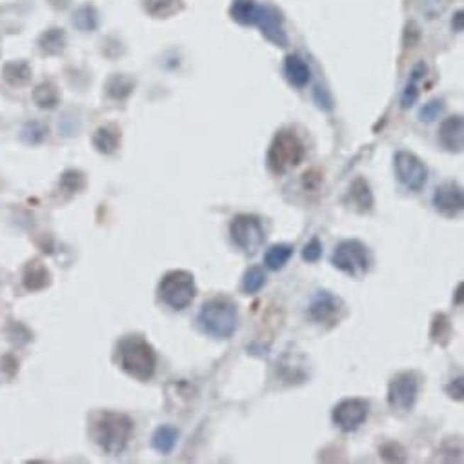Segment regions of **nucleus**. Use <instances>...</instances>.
<instances>
[{"label":"nucleus","mask_w":464,"mask_h":464,"mask_svg":"<svg viewBox=\"0 0 464 464\" xmlns=\"http://www.w3.org/2000/svg\"><path fill=\"white\" fill-rule=\"evenodd\" d=\"M381 455L386 460H404V450L399 444L388 443L381 448Z\"/></svg>","instance_id":"obj_36"},{"label":"nucleus","mask_w":464,"mask_h":464,"mask_svg":"<svg viewBox=\"0 0 464 464\" xmlns=\"http://www.w3.org/2000/svg\"><path fill=\"white\" fill-rule=\"evenodd\" d=\"M463 302V285L457 286V304H460Z\"/></svg>","instance_id":"obj_41"},{"label":"nucleus","mask_w":464,"mask_h":464,"mask_svg":"<svg viewBox=\"0 0 464 464\" xmlns=\"http://www.w3.org/2000/svg\"><path fill=\"white\" fill-rule=\"evenodd\" d=\"M48 133V128L42 122H28L24 126V130H22V138H24V143L28 144H38L44 140Z\"/></svg>","instance_id":"obj_31"},{"label":"nucleus","mask_w":464,"mask_h":464,"mask_svg":"<svg viewBox=\"0 0 464 464\" xmlns=\"http://www.w3.org/2000/svg\"><path fill=\"white\" fill-rule=\"evenodd\" d=\"M430 335H431V341H433L435 344H439V346H446V344L452 341L453 330H452V322H450L448 315L444 314L435 315L433 321H431Z\"/></svg>","instance_id":"obj_23"},{"label":"nucleus","mask_w":464,"mask_h":464,"mask_svg":"<svg viewBox=\"0 0 464 464\" xmlns=\"http://www.w3.org/2000/svg\"><path fill=\"white\" fill-rule=\"evenodd\" d=\"M197 324L214 339H230L238 328L237 302L228 295L211 297L199 309Z\"/></svg>","instance_id":"obj_2"},{"label":"nucleus","mask_w":464,"mask_h":464,"mask_svg":"<svg viewBox=\"0 0 464 464\" xmlns=\"http://www.w3.org/2000/svg\"><path fill=\"white\" fill-rule=\"evenodd\" d=\"M257 15H259V6L250 0H235V4L231 6V17L241 24H255Z\"/></svg>","instance_id":"obj_27"},{"label":"nucleus","mask_w":464,"mask_h":464,"mask_svg":"<svg viewBox=\"0 0 464 464\" xmlns=\"http://www.w3.org/2000/svg\"><path fill=\"white\" fill-rule=\"evenodd\" d=\"M417 99H419V80L410 79L408 80V84H406V88L401 96L402 108H410V106H414L415 102H417Z\"/></svg>","instance_id":"obj_34"},{"label":"nucleus","mask_w":464,"mask_h":464,"mask_svg":"<svg viewBox=\"0 0 464 464\" xmlns=\"http://www.w3.org/2000/svg\"><path fill=\"white\" fill-rule=\"evenodd\" d=\"M73 24L80 31H93L96 28V24H99L96 11L92 6H84V8L77 9V13L73 15Z\"/></svg>","instance_id":"obj_29"},{"label":"nucleus","mask_w":464,"mask_h":464,"mask_svg":"<svg viewBox=\"0 0 464 464\" xmlns=\"http://www.w3.org/2000/svg\"><path fill=\"white\" fill-rule=\"evenodd\" d=\"M177 441H179V430L175 426H170V424L159 426L151 435V446L162 455L173 452Z\"/></svg>","instance_id":"obj_19"},{"label":"nucleus","mask_w":464,"mask_h":464,"mask_svg":"<svg viewBox=\"0 0 464 464\" xmlns=\"http://www.w3.org/2000/svg\"><path fill=\"white\" fill-rule=\"evenodd\" d=\"M322 257V243L319 241V237H314L302 250V259L308 260V263H317Z\"/></svg>","instance_id":"obj_35"},{"label":"nucleus","mask_w":464,"mask_h":464,"mask_svg":"<svg viewBox=\"0 0 464 464\" xmlns=\"http://www.w3.org/2000/svg\"><path fill=\"white\" fill-rule=\"evenodd\" d=\"M67 2H70V0H51V4H53L55 8H66Z\"/></svg>","instance_id":"obj_40"},{"label":"nucleus","mask_w":464,"mask_h":464,"mask_svg":"<svg viewBox=\"0 0 464 464\" xmlns=\"http://www.w3.org/2000/svg\"><path fill=\"white\" fill-rule=\"evenodd\" d=\"M50 272L40 260H31L24 270V286L31 292H38V289H44L48 285H50Z\"/></svg>","instance_id":"obj_18"},{"label":"nucleus","mask_w":464,"mask_h":464,"mask_svg":"<svg viewBox=\"0 0 464 464\" xmlns=\"http://www.w3.org/2000/svg\"><path fill=\"white\" fill-rule=\"evenodd\" d=\"M259 28L263 30V35L268 40H272L277 46L285 48L288 44V35H286L282 22H280L279 15L270 8H260L259 6V15H257V22Z\"/></svg>","instance_id":"obj_14"},{"label":"nucleus","mask_w":464,"mask_h":464,"mask_svg":"<svg viewBox=\"0 0 464 464\" xmlns=\"http://www.w3.org/2000/svg\"><path fill=\"white\" fill-rule=\"evenodd\" d=\"M417 9L428 21H437L446 11V0H417Z\"/></svg>","instance_id":"obj_30"},{"label":"nucleus","mask_w":464,"mask_h":464,"mask_svg":"<svg viewBox=\"0 0 464 464\" xmlns=\"http://www.w3.org/2000/svg\"><path fill=\"white\" fill-rule=\"evenodd\" d=\"M133 88H135L133 79H130V77L126 75H114L108 82H106V93H108L111 99H115V101H122V99H126V96L133 92Z\"/></svg>","instance_id":"obj_26"},{"label":"nucleus","mask_w":464,"mask_h":464,"mask_svg":"<svg viewBox=\"0 0 464 464\" xmlns=\"http://www.w3.org/2000/svg\"><path fill=\"white\" fill-rule=\"evenodd\" d=\"M38 46L46 55L60 53L64 50V46H66V33H64V30H59V28L48 30L46 33H42L40 38H38Z\"/></svg>","instance_id":"obj_24"},{"label":"nucleus","mask_w":464,"mask_h":464,"mask_svg":"<svg viewBox=\"0 0 464 464\" xmlns=\"http://www.w3.org/2000/svg\"><path fill=\"white\" fill-rule=\"evenodd\" d=\"M182 2L180 0H144V9L150 13L151 17L167 18L180 11Z\"/></svg>","instance_id":"obj_25"},{"label":"nucleus","mask_w":464,"mask_h":464,"mask_svg":"<svg viewBox=\"0 0 464 464\" xmlns=\"http://www.w3.org/2000/svg\"><path fill=\"white\" fill-rule=\"evenodd\" d=\"M86 180H84V175L80 172H75V170H70L62 175L60 179V186L67 192H79V189L84 188Z\"/></svg>","instance_id":"obj_33"},{"label":"nucleus","mask_w":464,"mask_h":464,"mask_svg":"<svg viewBox=\"0 0 464 464\" xmlns=\"http://www.w3.org/2000/svg\"><path fill=\"white\" fill-rule=\"evenodd\" d=\"M293 255V244L288 243H280V244H273L266 250L264 253V264H266V268L273 270V272H279L288 264V260L292 259Z\"/></svg>","instance_id":"obj_20"},{"label":"nucleus","mask_w":464,"mask_h":464,"mask_svg":"<svg viewBox=\"0 0 464 464\" xmlns=\"http://www.w3.org/2000/svg\"><path fill=\"white\" fill-rule=\"evenodd\" d=\"M443 109H444L443 99H433V101L426 102L423 108L419 109V118H421L423 122H431L443 114Z\"/></svg>","instance_id":"obj_32"},{"label":"nucleus","mask_w":464,"mask_h":464,"mask_svg":"<svg viewBox=\"0 0 464 464\" xmlns=\"http://www.w3.org/2000/svg\"><path fill=\"white\" fill-rule=\"evenodd\" d=\"M346 202L351 206V208L359 211V214H366V211H372L373 209V195L372 189H370L368 182L364 179H355L351 182L350 189H348Z\"/></svg>","instance_id":"obj_15"},{"label":"nucleus","mask_w":464,"mask_h":464,"mask_svg":"<svg viewBox=\"0 0 464 464\" xmlns=\"http://www.w3.org/2000/svg\"><path fill=\"white\" fill-rule=\"evenodd\" d=\"M331 264L353 279H363L372 268V255L366 244L357 238H348L335 246Z\"/></svg>","instance_id":"obj_6"},{"label":"nucleus","mask_w":464,"mask_h":464,"mask_svg":"<svg viewBox=\"0 0 464 464\" xmlns=\"http://www.w3.org/2000/svg\"><path fill=\"white\" fill-rule=\"evenodd\" d=\"M315 101H317V104L321 106V108H324V109L333 108V101H331V96L321 88L315 89Z\"/></svg>","instance_id":"obj_38"},{"label":"nucleus","mask_w":464,"mask_h":464,"mask_svg":"<svg viewBox=\"0 0 464 464\" xmlns=\"http://www.w3.org/2000/svg\"><path fill=\"white\" fill-rule=\"evenodd\" d=\"M197 295L195 279L189 272L184 270H173L167 272L159 282V297L167 308L180 311L186 309L193 302Z\"/></svg>","instance_id":"obj_5"},{"label":"nucleus","mask_w":464,"mask_h":464,"mask_svg":"<svg viewBox=\"0 0 464 464\" xmlns=\"http://www.w3.org/2000/svg\"><path fill=\"white\" fill-rule=\"evenodd\" d=\"M230 237L231 243L238 250H243L246 255H255L264 244L266 233H264L263 222L257 215L238 214L230 222Z\"/></svg>","instance_id":"obj_7"},{"label":"nucleus","mask_w":464,"mask_h":464,"mask_svg":"<svg viewBox=\"0 0 464 464\" xmlns=\"http://www.w3.org/2000/svg\"><path fill=\"white\" fill-rule=\"evenodd\" d=\"M33 101L38 108H48V109L55 108L60 101L59 88H57L53 82H50V80H48V82L38 84L33 92Z\"/></svg>","instance_id":"obj_22"},{"label":"nucleus","mask_w":464,"mask_h":464,"mask_svg":"<svg viewBox=\"0 0 464 464\" xmlns=\"http://www.w3.org/2000/svg\"><path fill=\"white\" fill-rule=\"evenodd\" d=\"M304 144L295 135V131L282 130L273 137L268 155H266V162L273 173L282 175L293 167H297L304 159Z\"/></svg>","instance_id":"obj_4"},{"label":"nucleus","mask_w":464,"mask_h":464,"mask_svg":"<svg viewBox=\"0 0 464 464\" xmlns=\"http://www.w3.org/2000/svg\"><path fill=\"white\" fill-rule=\"evenodd\" d=\"M453 31H457V33H460L463 31V11H457L455 17H453Z\"/></svg>","instance_id":"obj_39"},{"label":"nucleus","mask_w":464,"mask_h":464,"mask_svg":"<svg viewBox=\"0 0 464 464\" xmlns=\"http://www.w3.org/2000/svg\"><path fill=\"white\" fill-rule=\"evenodd\" d=\"M115 359L118 366L137 381H150L157 370V353L140 335H128L118 341Z\"/></svg>","instance_id":"obj_3"},{"label":"nucleus","mask_w":464,"mask_h":464,"mask_svg":"<svg viewBox=\"0 0 464 464\" xmlns=\"http://www.w3.org/2000/svg\"><path fill=\"white\" fill-rule=\"evenodd\" d=\"M89 435L108 455H121L133 435V421L121 411H96L92 415Z\"/></svg>","instance_id":"obj_1"},{"label":"nucleus","mask_w":464,"mask_h":464,"mask_svg":"<svg viewBox=\"0 0 464 464\" xmlns=\"http://www.w3.org/2000/svg\"><path fill=\"white\" fill-rule=\"evenodd\" d=\"M370 414V402L366 399H344L331 410V421L343 431H355L366 423Z\"/></svg>","instance_id":"obj_10"},{"label":"nucleus","mask_w":464,"mask_h":464,"mask_svg":"<svg viewBox=\"0 0 464 464\" xmlns=\"http://www.w3.org/2000/svg\"><path fill=\"white\" fill-rule=\"evenodd\" d=\"M444 392L450 395L455 401H463L464 399V379L463 377H457L455 381H452L450 385L444 386Z\"/></svg>","instance_id":"obj_37"},{"label":"nucleus","mask_w":464,"mask_h":464,"mask_svg":"<svg viewBox=\"0 0 464 464\" xmlns=\"http://www.w3.org/2000/svg\"><path fill=\"white\" fill-rule=\"evenodd\" d=\"M264 285H266V272H264V268H260V266H251V268H248L246 272H244L241 288H243V292L248 293V295H253V293L260 292Z\"/></svg>","instance_id":"obj_28"},{"label":"nucleus","mask_w":464,"mask_h":464,"mask_svg":"<svg viewBox=\"0 0 464 464\" xmlns=\"http://www.w3.org/2000/svg\"><path fill=\"white\" fill-rule=\"evenodd\" d=\"M344 315V302L326 289H319L308 306V317L317 324L335 326Z\"/></svg>","instance_id":"obj_11"},{"label":"nucleus","mask_w":464,"mask_h":464,"mask_svg":"<svg viewBox=\"0 0 464 464\" xmlns=\"http://www.w3.org/2000/svg\"><path fill=\"white\" fill-rule=\"evenodd\" d=\"M395 173L402 184L411 192H421L428 180V167L419 159L417 155L410 151H397L393 159Z\"/></svg>","instance_id":"obj_9"},{"label":"nucleus","mask_w":464,"mask_h":464,"mask_svg":"<svg viewBox=\"0 0 464 464\" xmlns=\"http://www.w3.org/2000/svg\"><path fill=\"white\" fill-rule=\"evenodd\" d=\"M285 75L292 86L295 88H304L311 80V72L304 59H301L299 55H288L285 60Z\"/></svg>","instance_id":"obj_16"},{"label":"nucleus","mask_w":464,"mask_h":464,"mask_svg":"<svg viewBox=\"0 0 464 464\" xmlns=\"http://www.w3.org/2000/svg\"><path fill=\"white\" fill-rule=\"evenodd\" d=\"M421 390V377L417 372H401L393 377L388 386V404L393 410L411 411Z\"/></svg>","instance_id":"obj_8"},{"label":"nucleus","mask_w":464,"mask_h":464,"mask_svg":"<svg viewBox=\"0 0 464 464\" xmlns=\"http://www.w3.org/2000/svg\"><path fill=\"white\" fill-rule=\"evenodd\" d=\"M439 143L444 150L460 153L464 148V121L463 115L444 118L439 128Z\"/></svg>","instance_id":"obj_13"},{"label":"nucleus","mask_w":464,"mask_h":464,"mask_svg":"<svg viewBox=\"0 0 464 464\" xmlns=\"http://www.w3.org/2000/svg\"><path fill=\"white\" fill-rule=\"evenodd\" d=\"M2 77L13 88H21L31 80V67L28 62H8L2 67Z\"/></svg>","instance_id":"obj_21"},{"label":"nucleus","mask_w":464,"mask_h":464,"mask_svg":"<svg viewBox=\"0 0 464 464\" xmlns=\"http://www.w3.org/2000/svg\"><path fill=\"white\" fill-rule=\"evenodd\" d=\"M118 144H121V130L115 124L102 126L93 135V146L96 148V151L104 155L115 153Z\"/></svg>","instance_id":"obj_17"},{"label":"nucleus","mask_w":464,"mask_h":464,"mask_svg":"<svg viewBox=\"0 0 464 464\" xmlns=\"http://www.w3.org/2000/svg\"><path fill=\"white\" fill-rule=\"evenodd\" d=\"M431 204L444 217H457L464 208L463 188L457 182H444V184L437 186L433 197H431Z\"/></svg>","instance_id":"obj_12"}]
</instances>
